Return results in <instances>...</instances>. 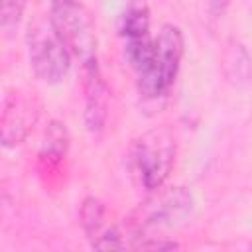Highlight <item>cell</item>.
<instances>
[{"label":"cell","instance_id":"4","mask_svg":"<svg viewBox=\"0 0 252 252\" xmlns=\"http://www.w3.org/2000/svg\"><path fill=\"white\" fill-rule=\"evenodd\" d=\"M47 18L73 57H77L83 65L96 63V26L83 2L51 0Z\"/></svg>","mask_w":252,"mask_h":252},{"label":"cell","instance_id":"9","mask_svg":"<svg viewBox=\"0 0 252 252\" xmlns=\"http://www.w3.org/2000/svg\"><path fill=\"white\" fill-rule=\"evenodd\" d=\"M67 150H69V132H67L65 124L59 120L49 122L47 130H45L43 146L39 152V159L47 161V165H57V163H61V159H65Z\"/></svg>","mask_w":252,"mask_h":252},{"label":"cell","instance_id":"1","mask_svg":"<svg viewBox=\"0 0 252 252\" xmlns=\"http://www.w3.org/2000/svg\"><path fill=\"white\" fill-rule=\"evenodd\" d=\"M193 213V195L185 187H171L150 197L130 219L124 220L132 236V248H142L146 240L159 238L156 232L173 230L187 222Z\"/></svg>","mask_w":252,"mask_h":252},{"label":"cell","instance_id":"3","mask_svg":"<svg viewBox=\"0 0 252 252\" xmlns=\"http://www.w3.org/2000/svg\"><path fill=\"white\" fill-rule=\"evenodd\" d=\"M175 136L167 126H156L136 138L130 159L138 183L146 191H158L169 177L175 161Z\"/></svg>","mask_w":252,"mask_h":252},{"label":"cell","instance_id":"5","mask_svg":"<svg viewBox=\"0 0 252 252\" xmlns=\"http://www.w3.org/2000/svg\"><path fill=\"white\" fill-rule=\"evenodd\" d=\"M28 55L30 65L37 79L49 85L61 83L71 69V53L55 33L49 18L47 22H35L28 32Z\"/></svg>","mask_w":252,"mask_h":252},{"label":"cell","instance_id":"7","mask_svg":"<svg viewBox=\"0 0 252 252\" xmlns=\"http://www.w3.org/2000/svg\"><path fill=\"white\" fill-rule=\"evenodd\" d=\"M118 32L124 43V55L136 71L148 57L154 35L150 33V8L144 0H130L120 16Z\"/></svg>","mask_w":252,"mask_h":252},{"label":"cell","instance_id":"2","mask_svg":"<svg viewBox=\"0 0 252 252\" xmlns=\"http://www.w3.org/2000/svg\"><path fill=\"white\" fill-rule=\"evenodd\" d=\"M183 33L177 26L165 24L154 37L152 49L136 69L138 91L146 98H159L169 93L181 67Z\"/></svg>","mask_w":252,"mask_h":252},{"label":"cell","instance_id":"8","mask_svg":"<svg viewBox=\"0 0 252 252\" xmlns=\"http://www.w3.org/2000/svg\"><path fill=\"white\" fill-rule=\"evenodd\" d=\"M83 93H85V124L87 130L96 134L104 128L108 116V100L110 91L102 73L98 69V61L91 65H83Z\"/></svg>","mask_w":252,"mask_h":252},{"label":"cell","instance_id":"6","mask_svg":"<svg viewBox=\"0 0 252 252\" xmlns=\"http://www.w3.org/2000/svg\"><path fill=\"white\" fill-rule=\"evenodd\" d=\"M39 100L33 93L12 91L6 94L0 116V138L6 148L16 146L28 138L39 118Z\"/></svg>","mask_w":252,"mask_h":252},{"label":"cell","instance_id":"12","mask_svg":"<svg viewBox=\"0 0 252 252\" xmlns=\"http://www.w3.org/2000/svg\"><path fill=\"white\" fill-rule=\"evenodd\" d=\"M230 2L232 0H207V10L213 18H222V14L230 6Z\"/></svg>","mask_w":252,"mask_h":252},{"label":"cell","instance_id":"10","mask_svg":"<svg viewBox=\"0 0 252 252\" xmlns=\"http://www.w3.org/2000/svg\"><path fill=\"white\" fill-rule=\"evenodd\" d=\"M79 220L89 238H96L104 222V203L96 197H87L79 209Z\"/></svg>","mask_w":252,"mask_h":252},{"label":"cell","instance_id":"11","mask_svg":"<svg viewBox=\"0 0 252 252\" xmlns=\"http://www.w3.org/2000/svg\"><path fill=\"white\" fill-rule=\"evenodd\" d=\"M28 0H0V30L6 37L14 35L18 30L24 12H26Z\"/></svg>","mask_w":252,"mask_h":252}]
</instances>
